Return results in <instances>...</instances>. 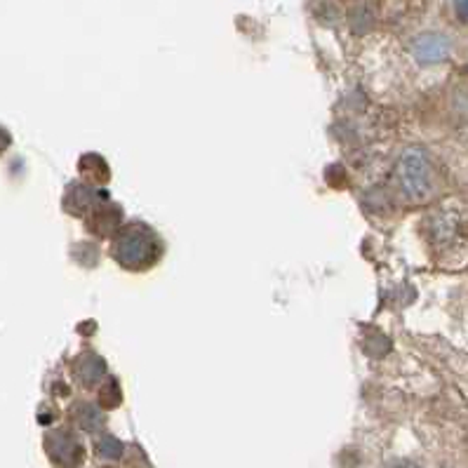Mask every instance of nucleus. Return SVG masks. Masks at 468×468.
<instances>
[{
  "mask_svg": "<svg viewBox=\"0 0 468 468\" xmlns=\"http://www.w3.org/2000/svg\"><path fill=\"white\" fill-rule=\"evenodd\" d=\"M414 57L421 64H441L450 57V40L442 34H421L414 40Z\"/></svg>",
  "mask_w": 468,
  "mask_h": 468,
  "instance_id": "nucleus-3",
  "label": "nucleus"
},
{
  "mask_svg": "<svg viewBox=\"0 0 468 468\" xmlns=\"http://www.w3.org/2000/svg\"><path fill=\"white\" fill-rule=\"evenodd\" d=\"M396 468H419L417 463H410V462H405V463H398Z\"/></svg>",
  "mask_w": 468,
  "mask_h": 468,
  "instance_id": "nucleus-7",
  "label": "nucleus"
},
{
  "mask_svg": "<svg viewBox=\"0 0 468 468\" xmlns=\"http://www.w3.org/2000/svg\"><path fill=\"white\" fill-rule=\"evenodd\" d=\"M400 182L412 198H421L431 188V165L424 149H408L400 160Z\"/></svg>",
  "mask_w": 468,
  "mask_h": 468,
  "instance_id": "nucleus-2",
  "label": "nucleus"
},
{
  "mask_svg": "<svg viewBox=\"0 0 468 468\" xmlns=\"http://www.w3.org/2000/svg\"><path fill=\"white\" fill-rule=\"evenodd\" d=\"M52 442H57V450H52L57 462L69 463L76 457H80V447L76 445V441H71V435L67 433H55L52 435Z\"/></svg>",
  "mask_w": 468,
  "mask_h": 468,
  "instance_id": "nucleus-4",
  "label": "nucleus"
},
{
  "mask_svg": "<svg viewBox=\"0 0 468 468\" xmlns=\"http://www.w3.org/2000/svg\"><path fill=\"white\" fill-rule=\"evenodd\" d=\"M97 450H100V454H104L106 459H116V457H121V442L116 441V438H104V441L100 442V447H97Z\"/></svg>",
  "mask_w": 468,
  "mask_h": 468,
  "instance_id": "nucleus-5",
  "label": "nucleus"
},
{
  "mask_svg": "<svg viewBox=\"0 0 468 468\" xmlns=\"http://www.w3.org/2000/svg\"><path fill=\"white\" fill-rule=\"evenodd\" d=\"M113 257L125 269L142 271L144 266L155 261V238L144 226H130L113 243Z\"/></svg>",
  "mask_w": 468,
  "mask_h": 468,
  "instance_id": "nucleus-1",
  "label": "nucleus"
},
{
  "mask_svg": "<svg viewBox=\"0 0 468 468\" xmlns=\"http://www.w3.org/2000/svg\"><path fill=\"white\" fill-rule=\"evenodd\" d=\"M457 7H459V17H462V22H466V0H457Z\"/></svg>",
  "mask_w": 468,
  "mask_h": 468,
  "instance_id": "nucleus-6",
  "label": "nucleus"
}]
</instances>
